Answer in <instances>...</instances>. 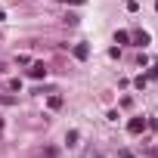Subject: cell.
<instances>
[{
	"instance_id": "cell-11",
	"label": "cell",
	"mask_w": 158,
	"mask_h": 158,
	"mask_svg": "<svg viewBox=\"0 0 158 158\" xmlns=\"http://www.w3.org/2000/svg\"><path fill=\"white\" fill-rule=\"evenodd\" d=\"M3 19H6V16H3V10H0V22H3Z\"/></svg>"
},
{
	"instance_id": "cell-3",
	"label": "cell",
	"mask_w": 158,
	"mask_h": 158,
	"mask_svg": "<svg viewBox=\"0 0 158 158\" xmlns=\"http://www.w3.org/2000/svg\"><path fill=\"white\" fill-rule=\"evenodd\" d=\"M28 74H31V77H44V74H47V68H44V62H34Z\"/></svg>"
},
{
	"instance_id": "cell-7",
	"label": "cell",
	"mask_w": 158,
	"mask_h": 158,
	"mask_svg": "<svg viewBox=\"0 0 158 158\" xmlns=\"http://www.w3.org/2000/svg\"><path fill=\"white\" fill-rule=\"evenodd\" d=\"M127 40H130L127 31H118V34H115V44H127Z\"/></svg>"
},
{
	"instance_id": "cell-10",
	"label": "cell",
	"mask_w": 158,
	"mask_h": 158,
	"mask_svg": "<svg viewBox=\"0 0 158 158\" xmlns=\"http://www.w3.org/2000/svg\"><path fill=\"white\" fill-rule=\"evenodd\" d=\"M149 74H152V77H158V65H152V68H149Z\"/></svg>"
},
{
	"instance_id": "cell-5",
	"label": "cell",
	"mask_w": 158,
	"mask_h": 158,
	"mask_svg": "<svg viewBox=\"0 0 158 158\" xmlns=\"http://www.w3.org/2000/svg\"><path fill=\"white\" fill-rule=\"evenodd\" d=\"M133 40H136V44H143V47H146V44H149V34H146V31H136V34H133Z\"/></svg>"
},
{
	"instance_id": "cell-1",
	"label": "cell",
	"mask_w": 158,
	"mask_h": 158,
	"mask_svg": "<svg viewBox=\"0 0 158 158\" xmlns=\"http://www.w3.org/2000/svg\"><path fill=\"white\" fill-rule=\"evenodd\" d=\"M127 130H130V133H143V130H146V118H130V121H127Z\"/></svg>"
},
{
	"instance_id": "cell-9",
	"label": "cell",
	"mask_w": 158,
	"mask_h": 158,
	"mask_svg": "<svg viewBox=\"0 0 158 158\" xmlns=\"http://www.w3.org/2000/svg\"><path fill=\"white\" fill-rule=\"evenodd\" d=\"M62 3H74V6H81V3H87V0H62Z\"/></svg>"
},
{
	"instance_id": "cell-6",
	"label": "cell",
	"mask_w": 158,
	"mask_h": 158,
	"mask_svg": "<svg viewBox=\"0 0 158 158\" xmlns=\"http://www.w3.org/2000/svg\"><path fill=\"white\" fill-rule=\"evenodd\" d=\"M77 136H81V133H77V130H68V136H65V143H68V146H74V143H77Z\"/></svg>"
},
{
	"instance_id": "cell-2",
	"label": "cell",
	"mask_w": 158,
	"mask_h": 158,
	"mask_svg": "<svg viewBox=\"0 0 158 158\" xmlns=\"http://www.w3.org/2000/svg\"><path fill=\"white\" fill-rule=\"evenodd\" d=\"M71 53H74V59H81V62H84V59H90V47H87V44H77Z\"/></svg>"
},
{
	"instance_id": "cell-4",
	"label": "cell",
	"mask_w": 158,
	"mask_h": 158,
	"mask_svg": "<svg viewBox=\"0 0 158 158\" xmlns=\"http://www.w3.org/2000/svg\"><path fill=\"white\" fill-rule=\"evenodd\" d=\"M146 84H149V77H146V74L133 77V87H136V90H146Z\"/></svg>"
},
{
	"instance_id": "cell-8",
	"label": "cell",
	"mask_w": 158,
	"mask_h": 158,
	"mask_svg": "<svg viewBox=\"0 0 158 158\" xmlns=\"http://www.w3.org/2000/svg\"><path fill=\"white\" fill-rule=\"evenodd\" d=\"M47 106H50V109H59V106H62V96H50Z\"/></svg>"
}]
</instances>
